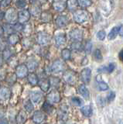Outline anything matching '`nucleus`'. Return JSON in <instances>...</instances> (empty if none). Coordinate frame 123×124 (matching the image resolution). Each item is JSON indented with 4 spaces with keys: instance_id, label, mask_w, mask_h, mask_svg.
Returning <instances> with one entry per match:
<instances>
[{
    "instance_id": "37",
    "label": "nucleus",
    "mask_w": 123,
    "mask_h": 124,
    "mask_svg": "<svg viewBox=\"0 0 123 124\" xmlns=\"http://www.w3.org/2000/svg\"><path fill=\"white\" fill-rule=\"evenodd\" d=\"M23 106L25 109L29 112H31L33 110V106L31 100H26L23 104Z\"/></svg>"
},
{
    "instance_id": "31",
    "label": "nucleus",
    "mask_w": 123,
    "mask_h": 124,
    "mask_svg": "<svg viewBox=\"0 0 123 124\" xmlns=\"http://www.w3.org/2000/svg\"><path fill=\"white\" fill-rule=\"evenodd\" d=\"M61 57H62L64 61H68L71 59V50L67 48H64L61 50Z\"/></svg>"
},
{
    "instance_id": "22",
    "label": "nucleus",
    "mask_w": 123,
    "mask_h": 124,
    "mask_svg": "<svg viewBox=\"0 0 123 124\" xmlns=\"http://www.w3.org/2000/svg\"><path fill=\"white\" fill-rule=\"evenodd\" d=\"M40 19L41 21L44 23H49L52 21L53 19V16L52 14L50 13L48 11H44V12H42L41 15H40Z\"/></svg>"
},
{
    "instance_id": "19",
    "label": "nucleus",
    "mask_w": 123,
    "mask_h": 124,
    "mask_svg": "<svg viewBox=\"0 0 123 124\" xmlns=\"http://www.w3.org/2000/svg\"><path fill=\"white\" fill-rule=\"evenodd\" d=\"M20 41V37L16 33H13L9 34L8 37V40H7L8 44L11 46L16 45Z\"/></svg>"
},
{
    "instance_id": "48",
    "label": "nucleus",
    "mask_w": 123,
    "mask_h": 124,
    "mask_svg": "<svg viewBox=\"0 0 123 124\" xmlns=\"http://www.w3.org/2000/svg\"><path fill=\"white\" fill-rule=\"evenodd\" d=\"M11 2H12V0H2L1 2V6L2 7H8Z\"/></svg>"
},
{
    "instance_id": "34",
    "label": "nucleus",
    "mask_w": 123,
    "mask_h": 124,
    "mask_svg": "<svg viewBox=\"0 0 123 124\" xmlns=\"http://www.w3.org/2000/svg\"><path fill=\"white\" fill-rule=\"evenodd\" d=\"M2 26H3V29H4V33L9 34V35L14 33L13 24H10V23H5V24L3 25Z\"/></svg>"
},
{
    "instance_id": "33",
    "label": "nucleus",
    "mask_w": 123,
    "mask_h": 124,
    "mask_svg": "<svg viewBox=\"0 0 123 124\" xmlns=\"http://www.w3.org/2000/svg\"><path fill=\"white\" fill-rule=\"evenodd\" d=\"M98 81V88L99 91H106L109 89V85L102 80L97 79Z\"/></svg>"
},
{
    "instance_id": "27",
    "label": "nucleus",
    "mask_w": 123,
    "mask_h": 124,
    "mask_svg": "<svg viewBox=\"0 0 123 124\" xmlns=\"http://www.w3.org/2000/svg\"><path fill=\"white\" fill-rule=\"evenodd\" d=\"M80 112L86 117H91L93 113V109L91 106H84L80 108Z\"/></svg>"
},
{
    "instance_id": "2",
    "label": "nucleus",
    "mask_w": 123,
    "mask_h": 124,
    "mask_svg": "<svg viewBox=\"0 0 123 124\" xmlns=\"http://www.w3.org/2000/svg\"><path fill=\"white\" fill-rule=\"evenodd\" d=\"M5 19L10 24H15L18 21V13L14 8H9L5 13Z\"/></svg>"
},
{
    "instance_id": "1",
    "label": "nucleus",
    "mask_w": 123,
    "mask_h": 124,
    "mask_svg": "<svg viewBox=\"0 0 123 124\" xmlns=\"http://www.w3.org/2000/svg\"><path fill=\"white\" fill-rule=\"evenodd\" d=\"M73 17H74V20L75 23H78V24H82V23H84L87 21L88 13L84 9H77L74 11Z\"/></svg>"
},
{
    "instance_id": "50",
    "label": "nucleus",
    "mask_w": 123,
    "mask_h": 124,
    "mask_svg": "<svg viewBox=\"0 0 123 124\" xmlns=\"http://www.w3.org/2000/svg\"><path fill=\"white\" fill-rule=\"evenodd\" d=\"M118 34L121 37H123V25L119 26V30H118Z\"/></svg>"
},
{
    "instance_id": "53",
    "label": "nucleus",
    "mask_w": 123,
    "mask_h": 124,
    "mask_svg": "<svg viewBox=\"0 0 123 124\" xmlns=\"http://www.w3.org/2000/svg\"><path fill=\"white\" fill-rule=\"evenodd\" d=\"M119 59L121 60V61L123 62V50H122L120 53H119Z\"/></svg>"
},
{
    "instance_id": "21",
    "label": "nucleus",
    "mask_w": 123,
    "mask_h": 124,
    "mask_svg": "<svg viewBox=\"0 0 123 124\" xmlns=\"http://www.w3.org/2000/svg\"><path fill=\"white\" fill-rule=\"evenodd\" d=\"M26 119H27V114H26V112L23 110H20L16 117V123L24 124L26 121Z\"/></svg>"
},
{
    "instance_id": "32",
    "label": "nucleus",
    "mask_w": 123,
    "mask_h": 124,
    "mask_svg": "<svg viewBox=\"0 0 123 124\" xmlns=\"http://www.w3.org/2000/svg\"><path fill=\"white\" fill-rule=\"evenodd\" d=\"M22 33H24L25 37H29L31 33L33 32V28H32V26L31 24L29 23H26V24L24 26L23 25V29H22Z\"/></svg>"
},
{
    "instance_id": "49",
    "label": "nucleus",
    "mask_w": 123,
    "mask_h": 124,
    "mask_svg": "<svg viewBox=\"0 0 123 124\" xmlns=\"http://www.w3.org/2000/svg\"><path fill=\"white\" fill-rule=\"evenodd\" d=\"M6 48V44L5 43L4 40H2L0 39V52L3 51Z\"/></svg>"
},
{
    "instance_id": "10",
    "label": "nucleus",
    "mask_w": 123,
    "mask_h": 124,
    "mask_svg": "<svg viewBox=\"0 0 123 124\" xmlns=\"http://www.w3.org/2000/svg\"><path fill=\"white\" fill-rule=\"evenodd\" d=\"M53 8L57 12L61 13L67 8V0H53Z\"/></svg>"
},
{
    "instance_id": "11",
    "label": "nucleus",
    "mask_w": 123,
    "mask_h": 124,
    "mask_svg": "<svg viewBox=\"0 0 123 124\" xmlns=\"http://www.w3.org/2000/svg\"><path fill=\"white\" fill-rule=\"evenodd\" d=\"M29 11L30 14L33 16L34 17H40L41 15V13H42L40 4L38 3L37 2L35 3H32V6H30Z\"/></svg>"
},
{
    "instance_id": "54",
    "label": "nucleus",
    "mask_w": 123,
    "mask_h": 124,
    "mask_svg": "<svg viewBox=\"0 0 123 124\" xmlns=\"http://www.w3.org/2000/svg\"><path fill=\"white\" fill-rule=\"evenodd\" d=\"M0 124H9V123H8V121H7L6 119H3L1 120V121H0Z\"/></svg>"
},
{
    "instance_id": "24",
    "label": "nucleus",
    "mask_w": 123,
    "mask_h": 124,
    "mask_svg": "<svg viewBox=\"0 0 123 124\" xmlns=\"http://www.w3.org/2000/svg\"><path fill=\"white\" fill-rule=\"evenodd\" d=\"M27 80H28V82L32 86H35V85H38V82H39V78H38L37 75L33 72L28 74Z\"/></svg>"
},
{
    "instance_id": "16",
    "label": "nucleus",
    "mask_w": 123,
    "mask_h": 124,
    "mask_svg": "<svg viewBox=\"0 0 123 124\" xmlns=\"http://www.w3.org/2000/svg\"><path fill=\"white\" fill-rule=\"evenodd\" d=\"M55 23L57 27L63 28V27L66 26L68 24L69 19L66 16H57V18L56 19Z\"/></svg>"
},
{
    "instance_id": "29",
    "label": "nucleus",
    "mask_w": 123,
    "mask_h": 124,
    "mask_svg": "<svg viewBox=\"0 0 123 124\" xmlns=\"http://www.w3.org/2000/svg\"><path fill=\"white\" fill-rule=\"evenodd\" d=\"M2 57H3V60L8 61L10 58H12V57L13 56V54L12 52V50L6 46V48L2 51Z\"/></svg>"
},
{
    "instance_id": "20",
    "label": "nucleus",
    "mask_w": 123,
    "mask_h": 124,
    "mask_svg": "<svg viewBox=\"0 0 123 124\" xmlns=\"http://www.w3.org/2000/svg\"><path fill=\"white\" fill-rule=\"evenodd\" d=\"M26 64L27 66L29 71H33L38 68V66H39V62H38L37 60L35 59V58L31 57V58H29V59H28V61H26Z\"/></svg>"
},
{
    "instance_id": "43",
    "label": "nucleus",
    "mask_w": 123,
    "mask_h": 124,
    "mask_svg": "<svg viewBox=\"0 0 123 124\" xmlns=\"http://www.w3.org/2000/svg\"><path fill=\"white\" fill-rule=\"evenodd\" d=\"M22 29H23V24H22V23L17 22L15 24H13L14 32H22Z\"/></svg>"
},
{
    "instance_id": "4",
    "label": "nucleus",
    "mask_w": 123,
    "mask_h": 124,
    "mask_svg": "<svg viewBox=\"0 0 123 124\" xmlns=\"http://www.w3.org/2000/svg\"><path fill=\"white\" fill-rule=\"evenodd\" d=\"M65 68H66V65H65L64 62L60 59H57L53 62L51 67V71L54 74L60 73L64 71Z\"/></svg>"
},
{
    "instance_id": "57",
    "label": "nucleus",
    "mask_w": 123,
    "mask_h": 124,
    "mask_svg": "<svg viewBox=\"0 0 123 124\" xmlns=\"http://www.w3.org/2000/svg\"><path fill=\"white\" fill-rule=\"evenodd\" d=\"M38 1V0H29V2H31V3H35Z\"/></svg>"
},
{
    "instance_id": "39",
    "label": "nucleus",
    "mask_w": 123,
    "mask_h": 124,
    "mask_svg": "<svg viewBox=\"0 0 123 124\" xmlns=\"http://www.w3.org/2000/svg\"><path fill=\"white\" fill-rule=\"evenodd\" d=\"M43 109L46 112H47V113H51L52 112V110H53V106L51 103L48 102L47 101L46 102H44L43 104Z\"/></svg>"
},
{
    "instance_id": "52",
    "label": "nucleus",
    "mask_w": 123,
    "mask_h": 124,
    "mask_svg": "<svg viewBox=\"0 0 123 124\" xmlns=\"http://www.w3.org/2000/svg\"><path fill=\"white\" fill-rule=\"evenodd\" d=\"M4 34V29L2 26H0V37H2Z\"/></svg>"
},
{
    "instance_id": "41",
    "label": "nucleus",
    "mask_w": 123,
    "mask_h": 124,
    "mask_svg": "<svg viewBox=\"0 0 123 124\" xmlns=\"http://www.w3.org/2000/svg\"><path fill=\"white\" fill-rule=\"evenodd\" d=\"M94 58L96 61H101L102 60V54L101 50L98 49H96L94 51Z\"/></svg>"
},
{
    "instance_id": "35",
    "label": "nucleus",
    "mask_w": 123,
    "mask_h": 124,
    "mask_svg": "<svg viewBox=\"0 0 123 124\" xmlns=\"http://www.w3.org/2000/svg\"><path fill=\"white\" fill-rule=\"evenodd\" d=\"M79 6L83 8V9H86V8L90 7L92 5L91 0H78Z\"/></svg>"
},
{
    "instance_id": "42",
    "label": "nucleus",
    "mask_w": 123,
    "mask_h": 124,
    "mask_svg": "<svg viewBox=\"0 0 123 124\" xmlns=\"http://www.w3.org/2000/svg\"><path fill=\"white\" fill-rule=\"evenodd\" d=\"M60 81L58 78H56V77H51L50 78V83H51V85L53 87H57L58 85L60 84Z\"/></svg>"
},
{
    "instance_id": "7",
    "label": "nucleus",
    "mask_w": 123,
    "mask_h": 124,
    "mask_svg": "<svg viewBox=\"0 0 123 124\" xmlns=\"http://www.w3.org/2000/svg\"><path fill=\"white\" fill-rule=\"evenodd\" d=\"M29 69L27 68L26 64H19L17 67L16 68V75L17 76L18 78H24L25 77L28 75Z\"/></svg>"
},
{
    "instance_id": "17",
    "label": "nucleus",
    "mask_w": 123,
    "mask_h": 124,
    "mask_svg": "<svg viewBox=\"0 0 123 124\" xmlns=\"http://www.w3.org/2000/svg\"><path fill=\"white\" fill-rule=\"evenodd\" d=\"M38 85L40 88V89L43 92H46L49 90L50 87H51V83H50V79L47 78H43L40 80H39Z\"/></svg>"
},
{
    "instance_id": "23",
    "label": "nucleus",
    "mask_w": 123,
    "mask_h": 124,
    "mask_svg": "<svg viewBox=\"0 0 123 124\" xmlns=\"http://www.w3.org/2000/svg\"><path fill=\"white\" fill-rule=\"evenodd\" d=\"M115 68V65L112 63L109 64V65L107 66H102L100 68H98V72L99 73H108V74H110L111 72L114 71V70Z\"/></svg>"
},
{
    "instance_id": "9",
    "label": "nucleus",
    "mask_w": 123,
    "mask_h": 124,
    "mask_svg": "<svg viewBox=\"0 0 123 124\" xmlns=\"http://www.w3.org/2000/svg\"><path fill=\"white\" fill-rule=\"evenodd\" d=\"M69 37L73 41H81L83 39V31L80 29H74L69 32Z\"/></svg>"
},
{
    "instance_id": "30",
    "label": "nucleus",
    "mask_w": 123,
    "mask_h": 124,
    "mask_svg": "<svg viewBox=\"0 0 123 124\" xmlns=\"http://www.w3.org/2000/svg\"><path fill=\"white\" fill-rule=\"evenodd\" d=\"M118 30H119V26L113 27V28L111 30L109 35H108V39L110 40H114V39L117 37V35L118 34Z\"/></svg>"
},
{
    "instance_id": "13",
    "label": "nucleus",
    "mask_w": 123,
    "mask_h": 124,
    "mask_svg": "<svg viewBox=\"0 0 123 124\" xmlns=\"http://www.w3.org/2000/svg\"><path fill=\"white\" fill-rule=\"evenodd\" d=\"M91 77V70L90 68H85L82 70L81 72H80V78H81V80L85 84H87L90 82Z\"/></svg>"
},
{
    "instance_id": "3",
    "label": "nucleus",
    "mask_w": 123,
    "mask_h": 124,
    "mask_svg": "<svg viewBox=\"0 0 123 124\" xmlns=\"http://www.w3.org/2000/svg\"><path fill=\"white\" fill-rule=\"evenodd\" d=\"M63 78L65 82L71 85H74L77 82V75L72 70H67V71H65L63 75Z\"/></svg>"
},
{
    "instance_id": "6",
    "label": "nucleus",
    "mask_w": 123,
    "mask_h": 124,
    "mask_svg": "<svg viewBox=\"0 0 123 124\" xmlns=\"http://www.w3.org/2000/svg\"><path fill=\"white\" fill-rule=\"evenodd\" d=\"M47 102L53 104V103H58L60 102V101L61 99V96L60 92L57 90V89H53L51 92H50L48 93V95L47 96Z\"/></svg>"
},
{
    "instance_id": "36",
    "label": "nucleus",
    "mask_w": 123,
    "mask_h": 124,
    "mask_svg": "<svg viewBox=\"0 0 123 124\" xmlns=\"http://www.w3.org/2000/svg\"><path fill=\"white\" fill-rule=\"evenodd\" d=\"M71 47L74 50H80L82 49V44L80 41H74L71 44Z\"/></svg>"
},
{
    "instance_id": "28",
    "label": "nucleus",
    "mask_w": 123,
    "mask_h": 124,
    "mask_svg": "<svg viewBox=\"0 0 123 124\" xmlns=\"http://www.w3.org/2000/svg\"><path fill=\"white\" fill-rule=\"evenodd\" d=\"M17 78H17V76L16 75V73H9V74H8V75H6V81L9 85H13L15 82H16Z\"/></svg>"
},
{
    "instance_id": "55",
    "label": "nucleus",
    "mask_w": 123,
    "mask_h": 124,
    "mask_svg": "<svg viewBox=\"0 0 123 124\" xmlns=\"http://www.w3.org/2000/svg\"><path fill=\"white\" fill-rule=\"evenodd\" d=\"M4 116V110H2V108H0V119Z\"/></svg>"
},
{
    "instance_id": "44",
    "label": "nucleus",
    "mask_w": 123,
    "mask_h": 124,
    "mask_svg": "<svg viewBox=\"0 0 123 124\" xmlns=\"http://www.w3.org/2000/svg\"><path fill=\"white\" fill-rule=\"evenodd\" d=\"M84 49L85 50V52L87 54H90L91 50H92V43L91 40H87L85 44H84Z\"/></svg>"
},
{
    "instance_id": "15",
    "label": "nucleus",
    "mask_w": 123,
    "mask_h": 124,
    "mask_svg": "<svg viewBox=\"0 0 123 124\" xmlns=\"http://www.w3.org/2000/svg\"><path fill=\"white\" fill-rule=\"evenodd\" d=\"M11 97V91L8 87L0 88V99L2 101H7Z\"/></svg>"
},
{
    "instance_id": "60",
    "label": "nucleus",
    "mask_w": 123,
    "mask_h": 124,
    "mask_svg": "<svg viewBox=\"0 0 123 124\" xmlns=\"http://www.w3.org/2000/svg\"><path fill=\"white\" fill-rule=\"evenodd\" d=\"M121 124H123V123H121Z\"/></svg>"
},
{
    "instance_id": "25",
    "label": "nucleus",
    "mask_w": 123,
    "mask_h": 124,
    "mask_svg": "<svg viewBox=\"0 0 123 124\" xmlns=\"http://www.w3.org/2000/svg\"><path fill=\"white\" fill-rule=\"evenodd\" d=\"M79 6L78 0H67V8L69 11H75Z\"/></svg>"
},
{
    "instance_id": "8",
    "label": "nucleus",
    "mask_w": 123,
    "mask_h": 124,
    "mask_svg": "<svg viewBox=\"0 0 123 124\" xmlns=\"http://www.w3.org/2000/svg\"><path fill=\"white\" fill-rule=\"evenodd\" d=\"M30 16H31V14L29 10L22 9L18 13V22L22 24H25L29 20Z\"/></svg>"
},
{
    "instance_id": "51",
    "label": "nucleus",
    "mask_w": 123,
    "mask_h": 124,
    "mask_svg": "<svg viewBox=\"0 0 123 124\" xmlns=\"http://www.w3.org/2000/svg\"><path fill=\"white\" fill-rule=\"evenodd\" d=\"M5 18V13L0 10V20H2Z\"/></svg>"
},
{
    "instance_id": "5",
    "label": "nucleus",
    "mask_w": 123,
    "mask_h": 124,
    "mask_svg": "<svg viewBox=\"0 0 123 124\" xmlns=\"http://www.w3.org/2000/svg\"><path fill=\"white\" fill-rule=\"evenodd\" d=\"M51 37L46 32H39L36 36V42L41 46H45L51 42Z\"/></svg>"
},
{
    "instance_id": "38",
    "label": "nucleus",
    "mask_w": 123,
    "mask_h": 124,
    "mask_svg": "<svg viewBox=\"0 0 123 124\" xmlns=\"http://www.w3.org/2000/svg\"><path fill=\"white\" fill-rule=\"evenodd\" d=\"M33 45V43L32 40H30V38L27 37H25L23 40H22V46L23 47L25 48H30Z\"/></svg>"
},
{
    "instance_id": "12",
    "label": "nucleus",
    "mask_w": 123,
    "mask_h": 124,
    "mask_svg": "<svg viewBox=\"0 0 123 124\" xmlns=\"http://www.w3.org/2000/svg\"><path fill=\"white\" fill-rule=\"evenodd\" d=\"M30 96V100L32 101V102L33 103H39L41 102V100L43 98V95L41 92L39 91H33L30 92L29 94Z\"/></svg>"
},
{
    "instance_id": "47",
    "label": "nucleus",
    "mask_w": 123,
    "mask_h": 124,
    "mask_svg": "<svg viewBox=\"0 0 123 124\" xmlns=\"http://www.w3.org/2000/svg\"><path fill=\"white\" fill-rule=\"evenodd\" d=\"M115 98V93L114 92H110L109 94L107 96V99L109 102H111L112 100H114Z\"/></svg>"
},
{
    "instance_id": "58",
    "label": "nucleus",
    "mask_w": 123,
    "mask_h": 124,
    "mask_svg": "<svg viewBox=\"0 0 123 124\" xmlns=\"http://www.w3.org/2000/svg\"><path fill=\"white\" fill-rule=\"evenodd\" d=\"M39 2H40V3H44L47 2V0H39Z\"/></svg>"
},
{
    "instance_id": "14",
    "label": "nucleus",
    "mask_w": 123,
    "mask_h": 124,
    "mask_svg": "<svg viewBox=\"0 0 123 124\" xmlns=\"http://www.w3.org/2000/svg\"><path fill=\"white\" fill-rule=\"evenodd\" d=\"M54 40H55V44L57 47L63 46L67 42L66 35H65L64 33H58L55 36Z\"/></svg>"
},
{
    "instance_id": "18",
    "label": "nucleus",
    "mask_w": 123,
    "mask_h": 124,
    "mask_svg": "<svg viewBox=\"0 0 123 124\" xmlns=\"http://www.w3.org/2000/svg\"><path fill=\"white\" fill-rule=\"evenodd\" d=\"M45 119V114L42 111H36L33 116V121L36 124H40Z\"/></svg>"
},
{
    "instance_id": "56",
    "label": "nucleus",
    "mask_w": 123,
    "mask_h": 124,
    "mask_svg": "<svg viewBox=\"0 0 123 124\" xmlns=\"http://www.w3.org/2000/svg\"><path fill=\"white\" fill-rule=\"evenodd\" d=\"M2 62H3V57H2V55H1V54H0V67L2 66Z\"/></svg>"
},
{
    "instance_id": "26",
    "label": "nucleus",
    "mask_w": 123,
    "mask_h": 124,
    "mask_svg": "<svg viewBox=\"0 0 123 124\" xmlns=\"http://www.w3.org/2000/svg\"><path fill=\"white\" fill-rule=\"evenodd\" d=\"M78 92H79L80 94L81 95V96L84 97V99H87L88 98H89L90 93H89V91H88V89L86 87L85 85H80L78 88Z\"/></svg>"
},
{
    "instance_id": "40",
    "label": "nucleus",
    "mask_w": 123,
    "mask_h": 124,
    "mask_svg": "<svg viewBox=\"0 0 123 124\" xmlns=\"http://www.w3.org/2000/svg\"><path fill=\"white\" fill-rule=\"evenodd\" d=\"M16 6L19 9H24L27 5V1L26 0H16Z\"/></svg>"
},
{
    "instance_id": "46",
    "label": "nucleus",
    "mask_w": 123,
    "mask_h": 124,
    "mask_svg": "<svg viewBox=\"0 0 123 124\" xmlns=\"http://www.w3.org/2000/svg\"><path fill=\"white\" fill-rule=\"evenodd\" d=\"M71 102L72 103L75 105L76 106H80L81 105V100H80L78 97H73L71 99Z\"/></svg>"
},
{
    "instance_id": "45",
    "label": "nucleus",
    "mask_w": 123,
    "mask_h": 124,
    "mask_svg": "<svg viewBox=\"0 0 123 124\" xmlns=\"http://www.w3.org/2000/svg\"><path fill=\"white\" fill-rule=\"evenodd\" d=\"M97 37L100 40H104L106 37V33L105 30H100L97 33Z\"/></svg>"
},
{
    "instance_id": "59",
    "label": "nucleus",
    "mask_w": 123,
    "mask_h": 124,
    "mask_svg": "<svg viewBox=\"0 0 123 124\" xmlns=\"http://www.w3.org/2000/svg\"><path fill=\"white\" fill-rule=\"evenodd\" d=\"M0 7H1V2H0Z\"/></svg>"
}]
</instances>
